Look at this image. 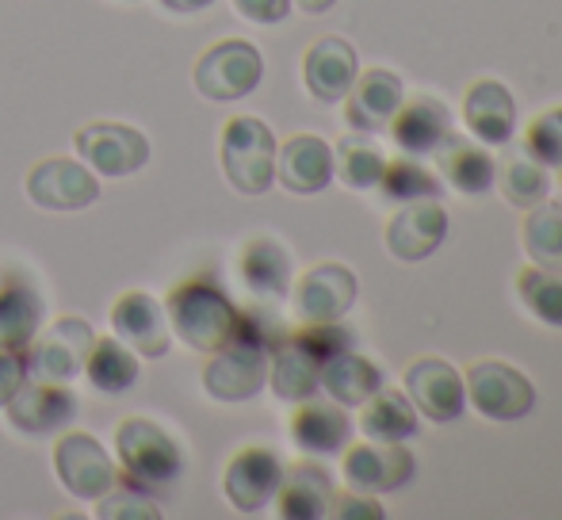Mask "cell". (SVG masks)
Here are the masks:
<instances>
[{"label":"cell","mask_w":562,"mask_h":520,"mask_svg":"<svg viewBox=\"0 0 562 520\" xmlns=\"http://www.w3.org/2000/svg\"><path fill=\"white\" fill-rule=\"evenodd\" d=\"M268 360L272 349L249 341V337H229L223 349L211 352L203 368V391L215 402H249L265 391Z\"/></svg>","instance_id":"8992f818"},{"label":"cell","mask_w":562,"mask_h":520,"mask_svg":"<svg viewBox=\"0 0 562 520\" xmlns=\"http://www.w3.org/2000/svg\"><path fill=\"white\" fill-rule=\"evenodd\" d=\"M237 272H241V283L252 291V295L283 298L291 287V257H288V249L272 238L245 241L241 260H237Z\"/></svg>","instance_id":"4316f807"},{"label":"cell","mask_w":562,"mask_h":520,"mask_svg":"<svg viewBox=\"0 0 562 520\" xmlns=\"http://www.w3.org/2000/svg\"><path fill=\"white\" fill-rule=\"evenodd\" d=\"M379 387H383V372L379 364H371L368 357L345 349L334 360L322 364V391L329 394L340 406H363Z\"/></svg>","instance_id":"83f0119b"},{"label":"cell","mask_w":562,"mask_h":520,"mask_svg":"<svg viewBox=\"0 0 562 520\" xmlns=\"http://www.w3.org/2000/svg\"><path fill=\"white\" fill-rule=\"evenodd\" d=\"M8 421L20 432L43 437V432L66 429L77 417V394L69 391V383H50V380H23L15 394L8 398Z\"/></svg>","instance_id":"9a60e30c"},{"label":"cell","mask_w":562,"mask_h":520,"mask_svg":"<svg viewBox=\"0 0 562 520\" xmlns=\"http://www.w3.org/2000/svg\"><path fill=\"white\" fill-rule=\"evenodd\" d=\"M448 238V211L440 207V200H414L402 203L386 223V249L391 257H398L402 264H422L445 246Z\"/></svg>","instance_id":"4fadbf2b"},{"label":"cell","mask_w":562,"mask_h":520,"mask_svg":"<svg viewBox=\"0 0 562 520\" xmlns=\"http://www.w3.org/2000/svg\"><path fill=\"white\" fill-rule=\"evenodd\" d=\"M223 172L241 195H265L276 184V134L252 115H234L223 127Z\"/></svg>","instance_id":"3957f363"},{"label":"cell","mask_w":562,"mask_h":520,"mask_svg":"<svg viewBox=\"0 0 562 520\" xmlns=\"http://www.w3.org/2000/svg\"><path fill=\"white\" fill-rule=\"evenodd\" d=\"M112 329L119 341L138 352V357L161 360V357H169V349H172L169 314H165V306L157 303L154 295H146V291H126V295L115 298Z\"/></svg>","instance_id":"2e32d148"},{"label":"cell","mask_w":562,"mask_h":520,"mask_svg":"<svg viewBox=\"0 0 562 520\" xmlns=\"http://www.w3.org/2000/svg\"><path fill=\"white\" fill-rule=\"evenodd\" d=\"M440 165V177L456 188L459 195H486L494 188V177H497V161L479 146V142L463 138V134H448L437 149H432Z\"/></svg>","instance_id":"cb8c5ba5"},{"label":"cell","mask_w":562,"mask_h":520,"mask_svg":"<svg viewBox=\"0 0 562 520\" xmlns=\"http://www.w3.org/2000/svg\"><path fill=\"white\" fill-rule=\"evenodd\" d=\"M268 387L280 402H306L322 391V364L303 344L283 337L268 360Z\"/></svg>","instance_id":"484cf974"},{"label":"cell","mask_w":562,"mask_h":520,"mask_svg":"<svg viewBox=\"0 0 562 520\" xmlns=\"http://www.w3.org/2000/svg\"><path fill=\"white\" fill-rule=\"evenodd\" d=\"M272 501L283 520H322L334 501V478L322 463L303 460L295 467H283L280 490Z\"/></svg>","instance_id":"44dd1931"},{"label":"cell","mask_w":562,"mask_h":520,"mask_svg":"<svg viewBox=\"0 0 562 520\" xmlns=\"http://www.w3.org/2000/svg\"><path fill=\"white\" fill-rule=\"evenodd\" d=\"M77 157L89 165L97 177H134L149 161V142L142 131L126 123H89L74 138Z\"/></svg>","instance_id":"9c48e42d"},{"label":"cell","mask_w":562,"mask_h":520,"mask_svg":"<svg viewBox=\"0 0 562 520\" xmlns=\"http://www.w3.org/2000/svg\"><path fill=\"white\" fill-rule=\"evenodd\" d=\"M54 471L77 501H100L119 483L112 455L89 432H61L54 444Z\"/></svg>","instance_id":"ba28073f"},{"label":"cell","mask_w":562,"mask_h":520,"mask_svg":"<svg viewBox=\"0 0 562 520\" xmlns=\"http://www.w3.org/2000/svg\"><path fill=\"white\" fill-rule=\"evenodd\" d=\"M356 77H360L356 46L345 43L340 35H322L303 54V84L318 104H340Z\"/></svg>","instance_id":"ac0fdd59"},{"label":"cell","mask_w":562,"mask_h":520,"mask_svg":"<svg viewBox=\"0 0 562 520\" xmlns=\"http://www.w3.org/2000/svg\"><path fill=\"white\" fill-rule=\"evenodd\" d=\"M383 161L386 157L379 154V146L371 138H363V134H348L334 149V172L348 188H356V192H368V188L379 184Z\"/></svg>","instance_id":"e575fe53"},{"label":"cell","mask_w":562,"mask_h":520,"mask_svg":"<svg viewBox=\"0 0 562 520\" xmlns=\"http://www.w3.org/2000/svg\"><path fill=\"white\" fill-rule=\"evenodd\" d=\"M115 452L123 463V483L138 486V490H161L172 486L184 471V455L180 444L161 429V425L146 421V417H126L115 429Z\"/></svg>","instance_id":"7a4b0ae2"},{"label":"cell","mask_w":562,"mask_h":520,"mask_svg":"<svg viewBox=\"0 0 562 520\" xmlns=\"http://www.w3.org/2000/svg\"><path fill=\"white\" fill-rule=\"evenodd\" d=\"M299 8H303L306 15H322V12H329V8L337 4V0H295Z\"/></svg>","instance_id":"ee69618b"},{"label":"cell","mask_w":562,"mask_h":520,"mask_svg":"<svg viewBox=\"0 0 562 520\" xmlns=\"http://www.w3.org/2000/svg\"><path fill=\"white\" fill-rule=\"evenodd\" d=\"M85 375L97 391L104 394H123L138 383V357L126 349L119 337H97L85 360Z\"/></svg>","instance_id":"4dcf8cb0"},{"label":"cell","mask_w":562,"mask_h":520,"mask_svg":"<svg viewBox=\"0 0 562 520\" xmlns=\"http://www.w3.org/2000/svg\"><path fill=\"white\" fill-rule=\"evenodd\" d=\"M165 314H169V329L195 352H215L223 349L234 334L237 306L229 295L207 275H192L180 280L165 298Z\"/></svg>","instance_id":"6da1fadb"},{"label":"cell","mask_w":562,"mask_h":520,"mask_svg":"<svg viewBox=\"0 0 562 520\" xmlns=\"http://www.w3.org/2000/svg\"><path fill=\"white\" fill-rule=\"evenodd\" d=\"M169 12H177V15H192V12H207L215 0H161Z\"/></svg>","instance_id":"7bdbcfd3"},{"label":"cell","mask_w":562,"mask_h":520,"mask_svg":"<svg viewBox=\"0 0 562 520\" xmlns=\"http://www.w3.org/2000/svg\"><path fill=\"white\" fill-rule=\"evenodd\" d=\"M379 192L391 203H414V200H437L440 195V180L437 172H429L414 154L406 157H391L383 161V177H379Z\"/></svg>","instance_id":"836d02e7"},{"label":"cell","mask_w":562,"mask_h":520,"mask_svg":"<svg viewBox=\"0 0 562 520\" xmlns=\"http://www.w3.org/2000/svg\"><path fill=\"white\" fill-rule=\"evenodd\" d=\"M402 104V81L391 69H368L352 81L345 97V123L356 134H375L391 123Z\"/></svg>","instance_id":"ffe728a7"},{"label":"cell","mask_w":562,"mask_h":520,"mask_svg":"<svg viewBox=\"0 0 562 520\" xmlns=\"http://www.w3.org/2000/svg\"><path fill=\"white\" fill-rule=\"evenodd\" d=\"M520 241H525V253L532 264L562 272V203L543 200L536 207H528Z\"/></svg>","instance_id":"1f68e13d"},{"label":"cell","mask_w":562,"mask_h":520,"mask_svg":"<svg viewBox=\"0 0 562 520\" xmlns=\"http://www.w3.org/2000/svg\"><path fill=\"white\" fill-rule=\"evenodd\" d=\"M356 295H360V280L352 268L337 264H314L299 275L295 283V310L303 321H340L352 310Z\"/></svg>","instance_id":"e0dca14e"},{"label":"cell","mask_w":562,"mask_h":520,"mask_svg":"<svg viewBox=\"0 0 562 520\" xmlns=\"http://www.w3.org/2000/svg\"><path fill=\"white\" fill-rule=\"evenodd\" d=\"M97 513L104 520H161V509H157L154 501H149L146 494L131 483H123L119 490L112 486V490L100 498Z\"/></svg>","instance_id":"f35d334b"},{"label":"cell","mask_w":562,"mask_h":520,"mask_svg":"<svg viewBox=\"0 0 562 520\" xmlns=\"http://www.w3.org/2000/svg\"><path fill=\"white\" fill-rule=\"evenodd\" d=\"M517 298L536 321L562 329V272L528 264L517 272Z\"/></svg>","instance_id":"d6a6232c"},{"label":"cell","mask_w":562,"mask_h":520,"mask_svg":"<svg viewBox=\"0 0 562 520\" xmlns=\"http://www.w3.org/2000/svg\"><path fill=\"white\" fill-rule=\"evenodd\" d=\"M92 341H97V334H92V326L85 318H74V314L58 318L50 329L35 334V341L23 349L27 375L50 380V383H74L77 375L85 372Z\"/></svg>","instance_id":"52a82bcc"},{"label":"cell","mask_w":562,"mask_h":520,"mask_svg":"<svg viewBox=\"0 0 562 520\" xmlns=\"http://www.w3.org/2000/svg\"><path fill=\"white\" fill-rule=\"evenodd\" d=\"M463 123L479 142L502 146L517 123V100L502 81H474L463 97Z\"/></svg>","instance_id":"603a6c76"},{"label":"cell","mask_w":562,"mask_h":520,"mask_svg":"<svg viewBox=\"0 0 562 520\" xmlns=\"http://www.w3.org/2000/svg\"><path fill=\"white\" fill-rule=\"evenodd\" d=\"M360 432L368 440H409L417 432V409L406 398V391H391L383 383L360 409Z\"/></svg>","instance_id":"f1b7e54d"},{"label":"cell","mask_w":562,"mask_h":520,"mask_svg":"<svg viewBox=\"0 0 562 520\" xmlns=\"http://www.w3.org/2000/svg\"><path fill=\"white\" fill-rule=\"evenodd\" d=\"M337 520H383V506L375 501V494H363V490H348V494H334L329 501V513Z\"/></svg>","instance_id":"ab89813d"},{"label":"cell","mask_w":562,"mask_h":520,"mask_svg":"<svg viewBox=\"0 0 562 520\" xmlns=\"http://www.w3.org/2000/svg\"><path fill=\"white\" fill-rule=\"evenodd\" d=\"M27 200L43 211H85L100 200V180L74 157H46L27 172Z\"/></svg>","instance_id":"8fae6325"},{"label":"cell","mask_w":562,"mask_h":520,"mask_svg":"<svg viewBox=\"0 0 562 520\" xmlns=\"http://www.w3.org/2000/svg\"><path fill=\"white\" fill-rule=\"evenodd\" d=\"M295 414H291V440H295L303 452L311 455H334L345 448V440L352 437V421L340 409V402H318L306 398L295 402Z\"/></svg>","instance_id":"d4e9b609"},{"label":"cell","mask_w":562,"mask_h":520,"mask_svg":"<svg viewBox=\"0 0 562 520\" xmlns=\"http://www.w3.org/2000/svg\"><path fill=\"white\" fill-rule=\"evenodd\" d=\"M345 483L348 490L363 494H391L402 490L409 478L417 475V455L406 448V440H368V444H356L345 452Z\"/></svg>","instance_id":"30bf717a"},{"label":"cell","mask_w":562,"mask_h":520,"mask_svg":"<svg viewBox=\"0 0 562 520\" xmlns=\"http://www.w3.org/2000/svg\"><path fill=\"white\" fill-rule=\"evenodd\" d=\"M234 8L252 23H283L291 15V0H234Z\"/></svg>","instance_id":"60d3db41"},{"label":"cell","mask_w":562,"mask_h":520,"mask_svg":"<svg viewBox=\"0 0 562 520\" xmlns=\"http://www.w3.org/2000/svg\"><path fill=\"white\" fill-rule=\"evenodd\" d=\"M525 154L528 161L543 169H562V108H548L525 127Z\"/></svg>","instance_id":"8d00e7d4"},{"label":"cell","mask_w":562,"mask_h":520,"mask_svg":"<svg viewBox=\"0 0 562 520\" xmlns=\"http://www.w3.org/2000/svg\"><path fill=\"white\" fill-rule=\"evenodd\" d=\"M559 184H562V172H559Z\"/></svg>","instance_id":"f6af8a7d"},{"label":"cell","mask_w":562,"mask_h":520,"mask_svg":"<svg viewBox=\"0 0 562 520\" xmlns=\"http://www.w3.org/2000/svg\"><path fill=\"white\" fill-rule=\"evenodd\" d=\"M23 380H27V360H23V352H0V409L8 406V398H12Z\"/></svg>","instance_id":"b9f144b4"},{"label":"cell","mask_w":562,"mask_h":520,"mask_svg":"<svg viewBox=\"0 0 562 520\" xmlns=\"http://www.w3.org/2000/svg\"><path fill=\"white\" fill-rule=\"evenodd\" d=\"M280 478H283L280 455L272 448L249 444L226 463V475H223L226 501L245 517L260 513L276 498V490H280Z\"/></svg>","instance_id":"5bb4252c"},{"label":"cell","mask_w":562,"mask_h":520,"mask_svg":"<svg viewBox=\"0 0 562 520\" xmlns=\"http://www.w3.org/2000/svg\"><path fill=\"white\" fill-rule=\"evenodd\" d=\"M467 402L490 421H520L536 409V387L505 360H479L463 372Z\"/></svg>","instance_id":"277c9868"},{"label":"cell","mask_w":562,"mask_h":520,"mask_svg":"<svg viewBox=\"0 0 562 520\" xmlns=\"http://www.w3.org/2000/svg\"><path fill=\"white\" fill-rule=\"evenodd\" d=\"M295 344H303L306 352H311L318 364H326V360H334L337 352L352 349L356 337L348 334L340 321H303V326L295 329V334H288Z\"/></svg>","instance_id":"74e56055"},{"label":"cell","mask_w":562,"mask_h":520,"mask_svg":"<svg viewBox=\"0 0 562 520\" xmlns=\"http://www.w3.org/2000/svg\"><path fill=\"white\" fill-rule=\"evenodd\" d=\"M276 180L291 195H318L334 180V146L318 134H291L276 146Z\"/></svg>","instance_id":"d6986e66"},{"label":"cell","mask_w":562,"mask_h":520,"mask_svg":"<svg viewBox=\"0 0 562 520\" xmlns=\"http://www.w3.org/2000/svg\"><path fill=\"white\" fill-rule=\"evenodd\" d=\"M497 188H502V200L509 203V207H536V203L548 200L551 192V180H548V169L536 161H509L502 165V177H494Z\"/></svg>","instance_id":"d590c367"},{"label":"cell","mask_w":562,"mask_h":520,"mask_svg":"<svg viewBox=\"0 0 562 520\" xmlns=\"http://www.w3.org/2000/svg\"><path fill=\"white\" fill-rule=\"evenodd\" d=\"M386 127H391V138L402 154L422 157L432 154L451 134V115L437 97H414V100H402Z\"/></svg>","instance_id":"7402d4cb"},{"label":"cell","mask_w":562,"mask_h":520,"mask_svg":"<svg viewBox=\"0 0 562 520\" xmlns=\"http://www.w3.org/2000/svg\"><path fill=\"white\" fill-rule=\"evenodd\" d=\"M402 391L414 402V409L422 417L437 425H448L463 414L467 406V391H463V375L440 357H422L406 368L402 375Z\"/></svg>","instance_id":"7c38bea8"},{"label":"cell","mask_w":562,"mask_h":520,"mask_svg":"<svg viewBox=\"0 0 562 520\" xmlns=\"http://www.w3.org/2000/svg\"><path fill=\"white\" fill-rule=\"evenodd\" d=\"M260 77H265V58L245 38H223L195 61V89L215 104L245 100L260 84Z\"/></svg>","instance_id":"5b68a950"},{"label":"cell","mask_w":562,"mask_h":520,"mask_svg":"<svg viewBox=\"0 0 562 520\" xmlns=\"http://www.w3.org/2000/svg\"><path fill=\"white\" fill-rule=\"evenodd\" d=\"M43 326V298L27 283L0 287V352H23Z\"/></svg>","instance_id":"f546056e"}]
</instances>
